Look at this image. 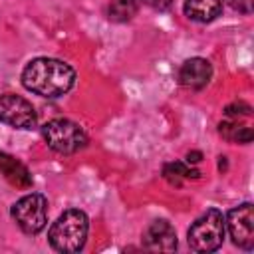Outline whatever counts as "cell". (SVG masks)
Listing matches in <instances>:
<instances>
[{"label":"cell","instance_id":"12","mask_svg":"<svg viewBox=\"0 0 254 254\" xmlns=\"http://www.w3.org/2000/svg\"><path fill=\"white\" fill-rule=\"evenodd\" d=\"M218 131L230 143H250L252 141V129L248 125L240 123V119H236V117H226L224 121H220Z\"/></svg>","mask_w":254,"mask_h":254},{"label":"cell","instance_id":"16","mask_svg":"<svg viewBox=\"0 0 254 254\" xmlns=\"http://www.w3.org/2000/svg\"><path fill=\"white\" fill-rule=\"evenodd\" d=\"M228 4L234 10L242 12V14H250L252 12V0H228Z\"/></svg>","mask_w":254,"mask_h":254},{"label":"cell","instance_id":"9","mask_svg":"<svg viewBox=\"0 0 254 254\" xmlns=\"http://www.w3.org/2000/svg\"><path fill=\"white\" fill-rule=\"evenodd\" d=\"M212 77V65L204 58H190L179 69V79L185 87L202 89Z\"/></svg>","mask_w":254,"mask_h":254},{"label":"cell","instance_id":"2","mask_svg":"<svg viewBox=\"0 0 254 254\" xmlns=\"http://www.w3.org/2000/svg\"><path fill=\"white\" fill-rule=\"evenodd\" d=\"M89 220L87 214L79 208H69L58 216V220L50 226L48 240L50 246L64 254L79 252L87 240Z\"/></svg>","mask_w":254,"mask_h":254},{"label":"cell","instance_id":"8","mask_svg":"<svg viewBox=\"0 0 254 254\" xmlns=\"http://www.w3.org/2000/svg\"><path fill=\"white\" fill-rule=\"evenodd\" d=\"M143 246L151 252L177 250V232L167 220H153L143 232Z\"/></svg>","mask_w":254,"mask_h":254},{"label":"cell","instance_id":"6","mask_svg":"<svg viewBox=\"0 0 254 254\" xmlns=\"http://www.w3.org/2000/svg\"><path fill=\"white\" fill-rule=\"evenodd\" d=\"M0 123H6L16 129H34L38 115L34 105L14 93L0 95Z\"/></svg>","mask_w":254,"mask_h":254},{"label":"cell","instance_id":"4","mask_svg":"<svg viewBox=\"0 0 254 254\" xmlns=\"http://www.w3.org/2000/svg\"><path fill=\"white\" fill-rule=\"evenodd\" d=\"M42 137L48 147L60 155L77 153L87 145L85 131L69 119H52L42 127Z\"/></svg>","mask_w":254,"mask_h":254},{"label":"cell","instance_id":"7","mask_svg":"<svg viewBox=\"0 0 254 254\" xmlns=\"http://www.w3.org/2000/svg\"><path fill=\"white\" fill-rule=\"evenodd\" d=\"M224 226L228 228V234L236 246L244 250L254 248V210L250 202L232 208L224 220Z\"/></svg>","mask_w":254,"mask_h":254},{"label":"cell","instance_id":"3","mask_svg":"<svg viewBox=\"0 0 254 254\" xmlns=\"http://www.w3.org/2000/svg\"><path fill=\"white\" fill-rule=\"evenodd\" d=\"M224 232L226 226L222 212L216 208H208L202 216H198L190 224L187 232V242L194 252H214L220 248L224 240Z\"/></svg>","mask_w":254,"mask_h":254},{"label":"cell","instance_id":"17","mask_svg":"<svg viewBox=\"0 0 254 254\" xmlns=\"http://www.w3.org/2000/svg\"><path fill=\"white\" fill-rule=\"evenodd\" d=\"M143 4H147L155 10H167V8H171L173 0H143Z\"/></svg>","mask_w":254,"mask_h":254},{"label":"cell","instance_id":"14","mask_svg":"<svg viewBox=\"0 0 254 254\" xmlns=\"http://www.w3.org/2000/svg\"><path fill=\"white\" fill-rule=\"evenodd\" d=\"M163 175H165V179L169 181V183H173V185H181L185 179H198V171L196 169H192V167H189L187 163H169L167 167H165V171H163Z\"/></svg>","mask_w":254,"mask_h":254},{"label":"cell","instance_id":"15","mask_svg":"<svg viewBox=\"0 0 254 254\" xmlns=\"http://www.w3.org/2000/svg\"><path fill=\"white\" fill-rule=\"evenodd\" d=\"M250 105H246V103H232V105H228L226 107V117H236V119H242V117H248L250 115Z\"/></svg>","mask_w":254,"mask_h":254},{"label":"cell","instance_id":"1","mask_svg":"<svg viewBox=\"0 0 254 254\" xmlns=\"http://www.w3.org/2000/svg\"><path fill=\"white\" fill-rule=\"evenodd\" d=\"M22 83L28 91L56 99L67 93L75 83V71L69 64L56 58H36L22 71Z\"/></svg>","mask_w":254,"mask_h":254},{"label":"cell","instance_id":"13","mask_svg":"<svg viewBox=\"0 0 254 254\" xmlns=\"http://www.w3.org/2000/svg\"><path fill=\"white\" fill-rule=\"evenodd\" d=\"M139 10V0H111L107 14L113 22H127L131 20Z\"/></svg>","mask_w":254,"mask_h":254},{"label":"cell","instance_id":"5","mask_svg":"<svg viewBox=\"0 0 254 254\" xmlns=\"http://www.w3.org/2000/svg\"><path fill=\"white\" fill-rule=\"evenodd\" d=\"M10 214L22 232L38 234L48 222V200L40 192H30L12 204Z\"/></svg>","mask_w":254,"mask_h":254},{"label":"cell","instance_id":"11","mask_svg":"<svg viewBox=\"0 0 254 254\" xmlns=\"http://www.w3.org/2000/svg\"><path fill=\"white\" fill-rule=\"evenodd\" d=\"M222 12V0H185V14L194 22H212Z\"/></svg>","mask_w":254,"mask_h":254},{"label":"cell","instance_id":"10","mask_svg":"<svg viewBox=\"0 0 254 254\" xmlns=\"http://www.w3.org/2000/svg\"><path fill=\"white\" fill-rule=\"evenodd\" d=\"M0 175L14 187L18 189H28L32 187V177L28 173V169L18 161L14 159L12 155L0 151Z\"/></svg>","mask_w":254,"mask_h":254}]
</instances>
